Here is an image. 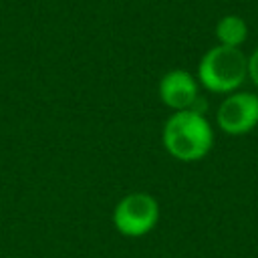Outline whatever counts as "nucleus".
I'll use <instances>...</instances> for the list:
<instances>
[{"label": "nucleus", "mask_w": 258, "mask_h": 258, "mask_svg": "<svg viewBox=\"0 0 258 258\" xmlns=\"http://www.w3.org/2000/svg\"><path fill=\"white\" fill-rule=\"evenodd\" d=\"M165 151L177 161H200L214 147V129L204 113L187 109L167 117L161 129Z\"/></svg>", "instance_id": "f257e3e1"}, {"label": "nucleus", "mask_w": 258, "mask_h": 258, "mask_svg": "<svg viewBox=\"0 0 258 258\" xmlns=\"http://www.w3.org/2000/svg\"><path fill=\"white\" fill-rule=\"evenodd\" d=\"M216 123L226 135H246L258 125V95L234 91L224 97L216 111Z\"/></svg>", "instance_id": "20e7f679"}, {"label": "nucleus", "mask_w": 258, "mask_h": 258, "mask_svg": "<svg viewBox=\"0 0 258 258\" xmlns=\"http://www.w3.org/2000/svg\"><path fill=\"white\" fill-rule=\"evenodd\" d=\"M159 99L165 107L175 111H200L204 113V99L200 97V83L198 79L185 69H171L159 81Z\"/></svg>", "instance_id": "39448f33"}, {"label": "nucleus", "mask_w": 258, "mask_h": 258, "mask_svg": "<svg viewBox=\"0 0 258 258\" xmlns=\"http://www.w3.org/2000/svg\"><path fill=\"white\" fill-rule=\"evenodd\" d=\"M198 83L210 93L230 95L248 79V56L242 48L216 44L198 62Z\"/></svg>", "instance_id": "f03ea898"}, {"label": "nucleus", "mask_w": 258, "mask_h": 258, "mask_svg": "<svg viewBox=\"0 0 258 258\" xmlns=\"http://www.w3.org/2000/svg\"><path fill=\"white\" fill-rule=\"evenodd\" d=\"M248 79H250V83L258 89V46L250 52V56H248Z\"/></svg>", "instance_id": "0eeeda50"}, {"label": "nucleus", "mask_w": 258, "mask_h": 258, "mask_svg": "<svg viewBox=\"0 0 258 258\" xmlns=\"http://www.w3.org/2000/svg\"><path fill=\"white\" fill-rule=\"evenodd\" d=\"M214 32H216L218 44L242 48V44L248 38V22L238 14H226L216 22Z\"/></svg>", "instance_id": "423d86ee"}, {"label": "nucleus", "mask_w": 258, "mask_h": 258, "mask_svg": "<svg viewBox=\"0 0 258 258\" xmlns=\"http://www.w3.org/2000/svg\"><path fill=\"white\" fill-rule=\"evenodd\" d=\"M159 222V204L151 194L135 191L123 196L113 210V226L127 238L149 234Z\"/></svg>", "instance_id": "7ed1b4c3"}]
</instances>
